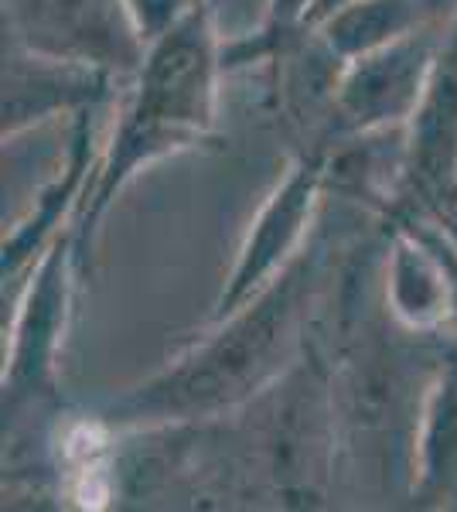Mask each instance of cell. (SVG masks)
I'll use <instances>...</instances> for the list:
<instances>
[{
    "instance_id": "7",
    "label": "cell",
    "mask_w": 457,
    "mask_h": 512,
    "mask_svg": "<svg viewBox=\"0 0 457 512\" xmlns=\"http://www.w3.org/2000/svg\"><path fill=\"white\" fill-rule=\"evenodd\" d=\"M406 123V198H413L420 212L430 205L457 202V14L437 38L423 96Z\"/></svg>"
},
{
    "instance_id": "11",
    "label": "cell",
    "mask_w": 457,
    "mask_h": 512,
    "mask_svg": "<svg viewBox=\"0 0 457 512\" xmlns=\"http://www.w3.org/2000/svg\"><path fill=\"white\" fill-rule=\"evenodd\" d=\"M417 28H427L420 0H355L321 24V41L331 59L348 65Z\"/></svg>"
},
{
    "instance_id": "8",
    "label": "cell",
    "mask_w": 457,
    "mask_h": 512,
    "mask_svg": "<svg viewBox=\"0 0 457 512\" xmlns=\"http://www.w3.org/2000/svg\"><path fill=\"white\" fill-rule=\"evenodd\" d=\"M110 79L113 72L45 59L14 45L4 52V137L21 134L58 110L96 106L106 96Z\"/></svg>"
},
{
    "instance_id": "6",
    "label": "cell",
    "mask_w": 457,
    "mask_h": 512,
    "mask_svg": "<svg viewBox=\"0 0 457 512\" xmlns=\"http://www.w3.org/2000/svg\"><path fill=\"white\" fill-rule=\"evenodd\" d=\"M434 52L437 38H430L427 28H417L348 62L331 93L328 134H369L410 120L423 96Z\"/></svg>"
},
{
    "instance_id": "1",
    "label": "cell",
    "mask_w": 457,
    "mask_h": 512,
    "mask_svg": "<svg viewBox=\"0 0 457 512\" xmlns=\"http://www.w3.org/2000/svg\"><path fill=\"white\" fill-rule=\"evenodd\" d=\"M222 69V41L215 35L212 11L202 0H195L168 31L147 45L137 86L116 117L113 137L106 140V151L82 198V219L72 233L79 263L86 260L89 243L116 195L147 164L188 151L212 134Z\"/></svg>"
},
{
    "instance_id": "12",
    "label": "cell",
    "mask_w": 457,
    "mask_h": 512,
    "mask_svg": "<svg viewBox=\"0 0 457 512\" xmlns=\"http://www.w3.org/2000/svg\"><path fill=\"white\" fill-rule=\"evenodd\" d=\"M420 492L437 495L457 475V359L440 376L420 441Z\"/></svg>"
},
{
    "instance_id": "13",
    "label": "cell",
    "mask_w": 457,
    "mask_h": 512,
    "mask_svg": "<svg viewBox=\"0 0 457 512\" xmlns=\"http://www.w3.org/2000/svg\"><path fill=\"white\" fill-rule=\"evenodd\" d=\"M127 4H130V11H134L140 31H144L147 45H151V41L161 35V31H168L195 0H127Z\"/></svg>"
},
{
    "instance_id": "9",
    "label": "cell",
    "mask_w": 457,
    "mask_h": 512,
    "mask_svg": "<svg viewBox=\"0 0 457 512\" xmlns=\"http://www.w3.org/2000/svg\"><path fill=\"white\" fill-rule=\"evenodd\" d=\"M93 117H96V106H86L79 110V123H76V134H72V147H69V161H65L62 175H58L52 185L45 188V195L38 198L35 212H31L28 222H21L11 236L4 239V284L7 277H14L31 256L45 253L48 246L55 243L52 229L58 226L62 212L69 209L76 198H86L89 188V164H93Z\"/></svg>"
},
{
    "instance_id": "2",
    "label": "cell",
    "mask_w": 457,
    "mask_h": 512,
    "mask_svg": "<svg viewBox=\"0 0 457 512\" xmlns=\"http://www.w3.org/2000/svg\"><path fill=\"white\" fill-rule=\"evenodd\" d=\"M311 274L314 260L301 253L270 287L232 311L219 335L120 400V420L198 417L243 400L273 373V362L294 332Z\"/></svg>"
},
{
    "instance_id": "14",
    "label": "cell",
    "mask_w": 457,
    "mask_h": 512,
    "mask_svg": "<svg viewBox=\"0 0 457 512\" xmlns=\"http://www.w3.org/2000/svg\"><path fill=\"white\" fill-rule=\"evenodd\" d=\"M348 4H355V0H311V7H307V18H304V28H321L331 14H338Z\"/></svg>"
},
{
    "instance_id": "5",
    "label": "cell",
    "mask_w": 457,
    "mask_h": 512,
    "mask_svg": "<svg viewBox=\"0 0 457 512\" xmlns=\"http://www.w3.org/2000/svg\"><path fill=\"white\" fill-rule=\"evenodd\" d=\"M76 267V236H55V243L41 253L21 315L14 321L11 355L4 366V417L14 414L21 403L52 393Z\"/></svg>"
},
{
    "instance_id": "4",
    "label": "cell",
    "mask_w": 457,
    "mask_h": 512,
    "mask_svg": "<svg viewBox=\"0 0 457 512\" xmlns=\"http://www.w3.org/2000/svg\"><path fill=\"white\" fill-rule=\"evenodd\" d=\"M324 175H328V151H324V144L307 151L287 171V178L267 198L260 216L253 219V229H249L243 250H239L236 267H232L226 287H222L219 301H215V321H226L232 311H239L243 304L253 301L263 287H270L301 256V243L314 205H318Z\"/></svg>"
},
{
    "instance_id": "10",
    "label": "cell",
    "mask_w": 457,
    "mask_h": 512,
    "mask_svg": "<svg viewBox=\"0 0 457 512\" xmlns=\"http://www.w3.org/2000/svg\"><path fill=\"white\" fill-rule=\"evenodd\" d=\"M389 297L396 315L413 328L437 325L451 311V280H447L444 260L420 229L403 219L400 239L393 246V263H389Z\"/></svg>"
},
{
    "instance_id": "3",
    "label": "cell",
    "mask_w": 457,
    "mask_h": 512,
    "mask_svg": "<svg viewBox=\"0 0 457 512\" xmlns=\"http://www.w3.org/2000/svg\"><path fill=\"white\" fill-rule=\"evenodd\" d=\"M4 28L28 52L103 72H137L147 55L127 0H4Z\"/></svg>"
},
{
    "instance_id": "15",
    "label": "cell",
    "mask_w": 457,
    "mask_h": 512,
    "mask_svg": "<svg viewBox=\"0 0 457 512\" xmlns=\"http://www.w3.org/2000/svg\"><path fill=\"white\" fill-rule=\"evenodd\" d=\"M423 14H427V24L444 18V14H457V0H420Z\"/></svg>"
}]
</instances>
